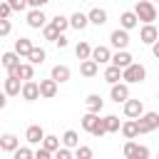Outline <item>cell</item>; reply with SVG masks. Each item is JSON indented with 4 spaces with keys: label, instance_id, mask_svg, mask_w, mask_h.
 Instances as JSON below:
<instances>
[{
    "label": "cell",
    "instance_id": "cell-1",
    "mask_svg": "<svg viewBox=\"0 0 159 159\" xmlns=\"http://www.w3.org/2000/svg\"><path fill=\"white\" fill-rule=\"evenodd\" d=\"M144 77H147V70H144V65H139V62H132V65H127V67L122 70V80H124L127 84H139V82H144Z\"/></svg>",
    "mask_w": 159,
    "mask_h": 159
},
{
    "label": "cell",
    "instance_id": "cell-2",
    "mask_svg": "<svg viewBox=\"0 0 159 159\" xmlns=\"http://www.w3.org/2000/svg\"><path fill=\"white\" fill-rule=\"evenodd\" d=\"M137 127H139V134H149L159 129V112H142L137 117Z\"/></svg>",
    "mask_w": 159,
    "mask_h": 159
},
{
    "label": "cell",
    "instance_id": "cell-3",
    "mask_svg": "<svg viewBox=\"0 0 159 159\" xmlns=\"http://www.w3.org/2000/svg\"><path fill=\"white\" fill-rule=\"evenodd\" d=\"M134 12H137V17H139L142 22H154V20H157V7H154L152 0H137Z\"/></svg>",
    "mask_w": 159,
    "mask_h": 159
},
{
    "label": "cell",
    "instance_id": "cell-4",
    "mask_svg": "<svg viewBox=\"0 0 159 159\" xmlns=\"http://www.w3.org/2000/svg\"><path fill=\"white\" fill-rule=\"evenodd\" d=\"M7 75H10V77H20V80L25 82V80H32V77H35V70H32V62H17L15 67L7 70Z\"/></svg>",
    "mask_w": 159,
    "mask_h": 159
},
{
    "label": "cell",
    "instance_id": "cell-5",
    "mask_svg": "<svg viewBox=\"0 0 159 159\" xmlns=\"http://www.w3.org/2000/svg\"><path fill=\"white\" fill-rule=\"evenodd\" d=\"M109 42H112V47H117V50H127V45H129V30H124V27L112 30Z\"/></svg>",
    "mask_w": 159,
    "mask_h": 159
},
{
    "label": "cell",
    "instance_id": "cell-6",
    "mask_svg": "<svg viewBox=\"0 0 159 159\" xmlns=\"http://www.w3.org/2000/svg\"><path fill=\"white\" fill-rule=\"evenodd\" d=\"M20 94H22L25 102H35V99H40V84L32 82V80H25L22 87H20Z\"/></svg>",
    "mask_w": 159,
    "mask_h": 159
},
{
    "label": "cell",
    "instance_id": "cell-7",
    "mask_svg": "<svg viewBox=\"0 0 159 159\" xmlns=\"http://www.w3.org/2000/svg\"><path fill=\"white\" fill-rule=\"evenodd\" d=\"M109 97H112V102H117V104L122 102V104H124V102L129 99V84H127V82H114L112 89H109Z\"/></svg>",
    "mask_w": 159,
    "mask_h": 159
},
{
    "label": "cell",
    "instance_id": "cell-8",
    "mask_svg": "<svg viewBox=\"0 0 159 159\" xmlns=\"http://www.w3.org/2000/svg\"><path fill=\"white\" fill-rule=\"evenodd\" d=\"M45 22H47V17H45L42 7H32V10L27 12V25H30L32 30H40V27H42Z\"/></svg>",
    "mask_w": 159,
    "mask_h": 159
},
{
    "label": "cell",
    "instance_id": "cell-9",
    "mask_svg": "<svg viewBox=\"0 0 159 159\" xmlns=\"http://www.w3.org/2000/svg\"><path fill=\"white\" fill-rule=\"evenodd\" d=\"M142 112H144V104H142V99H127V102H124V117H129V119H137Z\"/></svg>",
    "mask_w": 159,
    "mask_h": 159
},
{
    "label": "cell",
    "instance_id": "cell-10",
    "mask_svg": "<svg viewBox=\"0 0 159 159\" xmlns=\"http://www.w3.org/2000/svg\"><path fill=\"white\" fill-rule=\"evenodd\" d=\"M157 37H159V30L154 27V22H144V27H142V32H139V40H142L144 45H152Z\"/></svg>",
    "mask_w": 159,
    "mask_h": 159
},
{
    "label": "cell",
    "instance_id": "cell-11",
    "mask_svg": "<svg viewBox=\"0 0 159 159\" xmlns=\"http://www.w3.org/2000/svg\"><path fill=\"white\" fill-rule=\"evenodd\" d=\"M97 65H104V62H109L112 60V50L109 47H104V45H97V47H92V55H89Z\"/></svg>",
    "mask_w": 159,
    "mask_h": 159
},
{
    "label": "cell",
    "instance_id": "cell-12",
    "mask_svg": "<svg viewBox=\"0 0 159 159\" xmlns=\"http://www.w3.org/2000/svg\"><path fill=\"white\" fill-rule=\"evenodd\" d=\"M119 132H122V137H124V139H137V137H139V127H137V119H129V117H127V122H122Z\"/></svg>",
    "mask_w": 159,
    "mask_h": 159
},
{
    "label": "cell",
    "instance_id": "cell-13",
    "mask_svg": "<svg viewBox=\"0 0 159 159\" xmlns=\"http://www.w3.org/2000/svg\"><path fill=\"white\" fill-rule=\"evenodd\" d=\"M17 147H20V139H17L15 134H10V132H7V134H2V137H0V152L12 154Z\"/></svg>",
    "mask_w": 159,
    "mask_h": 159
},
{
    "label": "cell",
    "instance_id": "cell-14",
    "mask_svg": "<svg viewBox=\"0 0 159 159\" xmlns=\"http://www.w3.org/2000/svg\"><path fill=\"white\" fill-rule=\"evenodd\" d=\"M57 94V82L50 77V80H40V97H45V99H52Z\"/></svg>",
    "mask_w": 159,
    "mask_h": 159
},
{
    "label": "cell",
    "instance_id": "cell-15",
    "mask_svg": "<svg viewBox=\"0 0 159 159\" xmlns=\"http://www.w3.org/2000/svg\"><path fill=\"white\" fill-rule=\"evenodd\" d=\"M42 137H45V129H42L40 124H30L27 132H25V139H27L30 144H42Z\"/></svg>",
    "mask_w": 159,
    "mask_h": 159
},
{
    "label": "cell",
    "instance_id": "cell-16",
    "mask_svg": "<svg viewBox=\"0 0 159 159\" xmlns=\"http://www.w3.org/2000/svg\"><path fill=\"white\" fill-rule=\"evenodd\" d=\"M139 25V17H137V12L134 10H124L122 12V17H119V27H124V30H132V27H137Z\"/></svg>",
    "mask_w": 159,
    "mask_h": 159
},
{
    "label": "cell",
    "instance_id": "cell-17",
    "mask_svg": "<svg viewBox=\"0 0 159 159\" xmlns=\"http://www.w3.org/2000/svg\"><path fill=\"white\" fill-rule=\"evenodd\" d=\"M109 62H112V65H117V67H122V70H124V67H127V65H132V62H134V57H132V55H129V52H127V50H117V52H114V55H112V60H109Z\"/></svg>",
    "mask_w": 159,
    "mask_h": 159
},
{
    "label": "cell",
    "instance_id": "cell-18",
    "mask_svg": "<svg viewBox=\"0 0 159 159\" xmlns=\"http://www.w3.org/2000/svg\"><path fill=\"white\" fill-rule=\"evenodd\" d=\"M97 72H99V65H97L92 57H87V60L80 62V75H82V77H94Z\"/></svg>",
    "mask_w": 159,
    "mask_h": 159
},
{
    "label": "cell",
    "instance_id": "cell-19",
    "mask_svg": "<svg viewBox=\"0 0 159 159\" xmlns=\"http://www.w3.org/2000/svg\"><path fill=\"white\" fill-rule=\"evenodd\" d=\"M20 77H10L7 75V80H5V84H2V92L7 94V97H17L20 94Z\"/></svg>",
    "mask_w": 159,
    "mask_h": 159
},
{
    "label": "cell",
    "instance_id": "cell-20",
    "mask_svg": "<svg viewBox=\"0 0 159 159\" xmlns=\"http://www.w3.org/2000/svg\"><path fill=\"white\" fill-rule=\"evenodd\" d=\"M87 20H89L92 25L102 27V25L107 22V10H102V7H92V10L87 12Z\"/></svg>",
    "mask_w": 159,
    "mask_h": 159
},
{
    "label": "cell",
    "instance_id": "cell-21",
    "mask_svg": "<svg viewBox=\"0 0 159 159\" xmlns=\"http://www.w3.org/2000/svg\"><path fill=\"white\" fill-rule=\"evenodd\" d=\"M70 75H72V72H70V67H67V65H55V67H52V72H50V77H52L57 84H60V82H67V80H70Z\"/></svg>",
    "mask_w": 159,
    "mask_h": 159
},
{
    "label": "cell",
    "instance_id": "cell-22",
    "mask_svg": "<svg viewBox=\"0 0 159 159\" xmlns=\"http://www.w3.org/2000/svg\"><path fill=\"white\" fill-rule=\"evenodd\" d=\"M84 107H87V112H102V107H104V99L99 97V94H87V99H84Z\"/></svg>",
    "mask_w": 159,
    "mask_h": 159
},
{
    "label": "cell",
    "instance_id": "cell-23",
    "mask_svg": "<svg viewBox=\"0 0 159 159\" xmlns=\"http://www.w3.org/2000/svg\"><path fill=\"white\" fill-rule=\"evenodd\" d=\"M30 50H32V40H30V37H17V40H15V52H17L20 57H27Z\"/></svg>",
    "mask_w": 159,
    "mask_h": 159
},
{
    "label": "cell",
    "instance_id": "cell-24",
    "mask_svg": "<svg viewBox=\"0 0 159 159\" xmlns=\"http://www.w3.org/2000/svg\"><path fill=\"white\" fill-rule=\"evenodd\" d=\"M87 25H89V20H87V15H84V12H80V10L70 17V27H75V30H84Z\"/></svg>",
    "mask_w": 159,
    "mask_h": 159
},
{
    "label": "cell",
    "instance_id": "cell-25",
    "mask_svg": "<svg viewBox=\"0 0 159 159\" xmlns=\"http://www.w3.org/2000/svg\"><path fill=\"white\" fill-rule=\"evenodd\" d=\"M119 80H122V67H117V65H109V67L104 70V82L114 84V82H119Z\"/></svg>",
    "mask_w": 159,
    "mask_h": 159
},
{
    "label": "cell",
    "instance_id": "cell-26",
    "mask_svg": "<svg viewBox=\"0 0 159 159\" xmlns=\"http://www.w3.org/2000/svg\"><path fill=\"white\" fill-rule=\"evenodd\" d=\"M102 119H104V129H107V134H114V132H119L122 122H119V117H117V114H107V117H102Z\"/></svg>",
    "mask_w": 159,
    "mask_h": 159
},
{
    "label": "cell",
    "instance_id": "cell-27",
    "mask_svg": "<svg viewBox=\"0 0 159 159\" xmlns=\"http://www.w3.org/2000/svg\"><path fill=\"white\" fill-rule=\"evenodd\" d=\"M45 57H47V52H45L42 47H35V45H32V50H30L27 60H30L32 65H42V62H45Z\"/></svg>",
    "mask_w": 159,
    "mask_h": 159
},
{
    "label": "cell",
    "instance_id": "cell-28",
    "mask_svg": "<svg viewBox=\"0 0 159 159\" xmlns=\"http://www.w3.org/2000/svg\"><path fill=\"white\" fill-rule=\"evenodd\" d=\"M0 62H2V67H5V70H10V67H15V65L20 62V55H17L15 50H10V52H5V55H2V60H0Z\"/></svg>",
    "mask_w": 159,
    "mask_h": 159
},
{
    "label": "cell",
    "instance_id": "cell-29",
    "mask_svg": "<svg viewBox=\"0 0 159 159\" xmlns=\"http://www.w3.org/2000/svg\"><path fill=\"white\" fill-rule=\"evenodd\" d=\"M97 122H99V114H97V112H87V114L82 117V129H84V132H92V127H94Z\"/></svg>",
    "mask_w": 159,
    "mask_h": 159
},
{
    "label": "cell",
    "instance_id": "cell-30",
    "mask_svg": "<svg viewBox=\"0 0 159 159\" xmlns=\"http://www.w3.org/2000/svg\"><path fill=\"white\" fill-rule=\"evenodd\" d=\"M62 144H65V147H70V149H75V147L80 144V137H77V132H75V129H67V132L62 134Z\"/></svg>",
    "mask_w": 159,
    "mask_h": 159
},
{
    "label": "cell",
    "instance_id": "cell-31",
    "mask_svg": "<svg viewBox=\"0 0 159 159\" xmlns=\"http://www.w3.org/2000/svg\"><path fill=\"white\" fill-rule=\"evenodd\" d=\"M57 35H60V30H57L52 22H45V25H42V37H45V40L55 42V40H57Z\"/></svg>",
    "mask_w": 159,
    "mask_h": 159
},
{
    "label": "cell",
    "instance_id": "cell-32",
    "mask_svg": "<svg viewBox=\"0 0 159 159\" xmlns=\"http://www.w3.org/2000/svg\"><path fill=\"white\" fill-rule=\"evenodd\" d=\"M75 55H77V60H87L89 55H92V47H89V42H77V47H75Z\"/></svg>",
    "mask_w": 159,
    "mask_h": 159
},
{
    "label": "cell",
    "instance_id": "cell-33",
    "mask_svg": "<svg viewBox=\"0 0 159 159\" xmlns=\"http://www.w3.org/2000/svg\"><path fill=\"white\" fill-rule=\"evenodd\" d=\"M42 147L50 149V152L55 154V149L60 147V137H55V134H45V137H42Z\"/></svg>",
    "mask_w": 159,
    "mask_h": 159
},
{
    "label": "cell",
    "instance_id": "cell-34",
    "mask_svg": "<svg viewBox=\"0 0 159 159\" xmlns=\"http://www.w3.org/2000/svg\"><path fill=\"white\" fill-rule=\"evenodd\" d=\"M50 22H52V25H55V27H57V30H60V32H65V30H67V27H70V20H67V17H65V15H60V12H57V15H55V17H52V20H50Z\"/></svg>",
    "mask_w": 159,
    "mask_h": 159
},
{
    "label": "cell",
    "instance_id": "cell-35",
    "mask_svg": "<svg viewBox=\"0 0 159 159\" xmlns=\"http://www.w3.org/2000/svg\"><path fill=\"white\" fill-rule=\"evenodd\" d=\"M152 152L147 149V147H142V144H134V149H132V154H129V159H147Z\"/></svg>",
    "mask_w": 159,
    "mask_h": 159
},
{
    "label": "cell",
    "instance_id": "cell-36",
    "mask_svg": "<svg viewBox=\"0 0 159 159\" xmlns=\"http://www.w3.org/2000/svg\"><path fill=\"white\" fill-rule=\"evenodd\" d=\"M12 157H15V159H30V157H35V152H32L30 147H17V149L12 152Z\"/></svg>",
    "mask_w": 159,
    "mask_h": 159
},
{
    "label": "cell",
    "instance_id": "cell-37",
    "mask_svg": "<svg viewBox=\"0 0 159 159\" xmlns=\"http://www.w3.org/2000/svg\"><path fill=\"white\" fill-rule=\"evenodd\" d=\"M12 32V22H10V17H0V37H7Z\"/></svg>",
    "mask_w": 159,
    "mask_h": 159
},
{
    "label": "cell",
    "instance_id": "cell-38",
    "mask_svg": "<svg viewBox=\"0 0 159 159\" xmlns=\"http://www.w3.org/2000/svg\"><path fill=\"white\" fill-rule=\"evenodd\" d=\"M89 134H92V137H104V134H107V129H104V119H99V122L92 127V132H89Z\"/></svg>",
    "mask_w": 159,
    "mask_h": 159
},
{
    "label": "cell",
    "instance_id": "cell-39",
    "mask_svg": "<svg viewBox=\"0 0 159 159\" xmlns=\"http://www.w3.org/2000/svg\"><path fill=\"white\" fill-rule=\"evenodd\" d=\"M75 157L77 159H89L92 157V149L89 147H75Z\"/></svg>",
    "mask_w": 159,
    "mask_h": 159
},
{
    "label": "cell",
    "instance_id": "cell-40",
    "mask_svg": "<svg viewBox=\"0 0 159 159\" xmlns=\"http://www.w3.org/2000/svg\"><path fill=\"white\" fill-rule=\"evenodd\" d=\"M55 157H57V159H70V157H72V149H70V147H57V149H55Z\"/></svg>",
    "mask_w": 159,
    "mask_h": 159
},
{
    "label": "cell",
    "instance_id": "cell-41",
    "mask_svg": "<svg viewBox=\"0 0 159 159\" xmlns=\"http://www.w3.org/2000/svg\"><path fill=\"white\" fill-rule=\"evenodd\" d=\"M7 2H10L12 12H22V10L27 7V0H7Z\"/></svg>",
    "mask_w": 159,
    "mask_h": 159
},
{
    "label": "cell",
    "instance_id": "cell-42",
    "mask_svg": "<svg viewBox=\"0 0 159 159\" xmlns=\"http://www.w3.org/2000/svg\"><path fill=\"white\" fill-rule=\"evenodd\" d=\"M10 15H12L10 2H0V17H10Z\"/></svg>",
    "mask_w": 159,
    "mask_h": 159
},
{
    "label": "cell",
    "instance_id": "cell-43",
    "mask_svg": "<svg viewBox=\"0 0 159 159\" xmlns=\"http://www.w3.org/2000/svg\"><path fill=\"white\" fill-rule=\"evenodd\" d=\"M35 157H37V159H50V157H52V152H50V149H45V147H40V149L35 152Z\"/></svg>",
    "mask_w": 159,
    "mask_h": 159
},
{
    "label": "cell",
    "instance_id": "cell-44",
    "mask_svg": "<svg viewBox=\"0 0 159 159\" xmlns=\"http://www.w3.org/2000/svg\"><path fill=\"white\" fill-rule=\"evenodd\" d=\"M55 45H57L60 50H65V47H67V37H65V35L60 32V35H57V40H55Z\"/></svg>",
    "mask_w": 159,
    "mask_h": 159
},
{
    "label": "cell",
    "instance_id": "cell-45",
    "mask_svg": "<svg viewBox=\"0 0 159 159\" xmlns=\"http://www.w3.org/2000/svg\"><path fill=\"white\" fill-rule=\"evenodd\" d=\"M47 2H50V0H27V5H30V7H45Z\"/></svg>",
    "mask_w": 159,
    "mask_h": 159
},
{
    "label": "cell",
    "instance_id": "cell-46",
    "mask_svg": "<svg viewBox=\"0 0 159 159\" xmlns=\"http://www.w3.org/2000/svg\"><path fill=\"white\" fill-rule=\"evenodd\" d=\"M152 55H154V57L159 60V37H157V40L152 42Z\"/></svg>",
    "mask_w": 159,
    "mask_h": 159
},
{
    "label": "cell",
    "instance_id": "cell-47",
    "mask_svg": "<svg viewBox=\"0 0 159 159\" xmlns=\"http://www.w3.org/2000/svg\"><path fill=\"white\" fill-rule=\"evenodd\" d=\"M5 104H7V94L0 92V109H5Z\"/></svg>",
    "mask_w": 159,
    "mask_h": 159
},
{
    "label": "cell",
    "instance_id": "cell-48",
    "mask_svg": "<svg viewBox=\"0 0 159 159\" xmlns=\"http://www.w3.org/2000/svg\"><path fill=\"white\" fill-rule=\"evenodd\" d=\"M157 2H159V0H157Z\"/></svg>",
    "mask_w": 159,
    "mask_h": 159
}]
</instances>
